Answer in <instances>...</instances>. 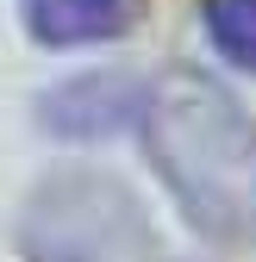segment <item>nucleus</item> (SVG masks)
Wrapping results in <instances>:
<instances>
[{
	"label": "nucleus",
	"instance_id": "1",
	"mask_svg": "<svg viewBox=\"0 0 256 262\" xmlns=\"http://www.w3.org/2000/svg\"><path fill=\"white\" fill-rule=\"evenodd\" d=\"M144 138L175 200L212 237L256 231V125L206 75L175 69L144 100Z\"/></svg>",
	"mask_w": 256,
	"mask_h": 262
},
{
	"label": "nucleus",
	"instance_id": "3",
	"mask_svg": "<svg viewBox=\"0 0 256 262\" xmlns=\"http://www.w3.org/2000/svg\"><path fill=\"white\" fill-rule=\"evenodd\" d=\"M206 31L225 62L256 69V0H206Z\"/></svg>",
	"mask_w": 256,
	"mask_h": 262
},
{
	"label": "nucleus",
	"instance_id": "2",
	"mask_svg": "<svg viewBox=\"0 0 256 262\" xmlns=\"http://www.w3.org/2000/svg\"><path fill=\"white\" fill-rule=\"evenodd\" d=\"M144 0H25V19L44 44L69 50V44H106L138 19Z\"/></svg>",
	"mask_w": 256,
	"mask_h": 262
}]
</instances>
